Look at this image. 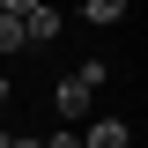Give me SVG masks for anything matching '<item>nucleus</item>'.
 <instances>
[{"label":"nucleus","mask_w":148,"mask_h":148,"mask_svg":"<svg viewBox=\"0 0 148 148\" xmlns=\"http://www.w3.org/2000/svg\"><path fill=\"white\" fill-rule=\"evenodd\" d=\"M22 52V15H0V59Z\"/></svg>","instance_id":"obj_5"},{"label":"nucleus","mask_w":148,"mask_h":148,"mask_svg":"<svg viewBox=\"0 0 148 148\" xmlns=\"http://www.w3.org/2000/svg\"><path fill=\"white\" fill-rule=\"evenodd\" d=\"M126 141H133L126 119H111V111L104 119H82V148H126Z\"/></svg>","instance_id":"obj_3"},{"label":"nucleus","mask_w":148,"mask_h":148,"mask_svg":"<svg viewBox=\"0 0 148 148\" xmlns=\"http://www.w3.org/2000/svg\"><path fill=\"white\" fill-rule=\"evenodd\" d=\"M82 22L111 30V22H126V0H82Z\"/></svg>","instance_id":"obj_4"},{"label":"nucleus","mask_w":148,"mask_h":148,"mask_svg":"<svg viewBox=\"0 0 148 148\" xmlns=\"http://www.w3.org/2000/svg\"><path fill=\"white\" fill-rule=\"evenodd\" d=\"M45 148H82V126H67V133H52Z\"/></svg>","instance_id":"obj_6"},{"label":"nucleus","mask_w":148,"mask_h":148,"mask_svg":"<svg viewBox=\"0 0 148 148\" xmlns=\"http://www.w3.org/2000/svg\"><path fill=\"white\" fill-rule=\"evenodd\" d=\"M0 148H45V141H30V133H0Z\"/></svg>","instance_id":"obj_7"},{"label":"nucleus","mask_w":148,"mask_h":148,"mask_svg":"<svg viewBox=\"0 0 148 148\" xmlns=\"http://www.w3.org/2000/svg\"><path fill=\"white\" fill-rule=\"evenodd\" d=\"M30 8H37V0H0V15H30Z\"/></svg>","instance_id":"obj_8"},{"label":"nucleus","mask_w":148,"mask_h":148,"mask_svg":"<svg viewBox=\"0 0 148 148\" xmlns=\"http://www.w3.org/2000/svg\"><path fill=\"white\" fill-rule=\"evenodd\" d=\"M104 59H89V67H74L67 82H59L52 89V104H59V119H67V126H82V119H96V89H104Z\"/></svg>","instance_id":"obj_1"},{"label":"nucleus","mask_w":148,"mask_h":148,"mask_svg":"<svg viewBox=\"0 0 148 148\" xmlns=\"http://www.w3.org/2000/svg\"><path fill=\"white\" fill-rule=\"evenodd\" d=\"M0 104H8V74H0Z\"/></svg>","instance_id":"obj_9"},{"label":"nucleus","mask_w":148,"mask_h":148,"mask_svg":"<svg viewBox=\"0 0 148 148\" xmlns=\"http://www.w3.org/2000/svg\"><path fill=\"white\" fill-rule=\"evenodd\" d=\"M59 30H67V15H59L52 0H37L30 15H22V45H52V37H59Z\"/></svg>","instance_id":"obj_2"}]
</instances>
